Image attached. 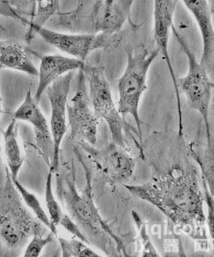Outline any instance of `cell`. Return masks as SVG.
Returning <instances> with one entry per match:
<instances>
[{
  "label": "cell",
  "mask_w": 214,
  "mask_h": 257,
  "mask_svg": "<svg viewBox=\"0 0 214 257\" xmlns=\"http://www.w3.org/2000/svg\"><path fill=\"white\" fill-rule=\"evenodd\" d=\"M0 188V240L10 248H21L31 235L40 233V224L27 210L8 168Z\"/></svg>",
  "instance_id": "cell-5"
},
{
  "label": "cell",
  "mask_w": 214,
  "mask_h": 257,
  "mask_svg": "<svg viewBox=\"0 0 214 257\" xmlns=\"http://www.w3.org/2000/svg\"><path fill=\"white\" fill-rule=\"evenodd\" d=\"M54 169L50 167L47 180L46 183V190H44V198H46V206L48 211L49 217L51 219L53 226L57 229V226L60 225L62 214H64L61 209L60 206L57 202L52 188V178L54 174Z\"/></svg>",
  "instance_id": "cell-21"
},
{
  "label": "cell",
  "mask_w": 214,
  "mask_h": 257,
  "mask_svg": "<svg viewBox=\"0 0 214 257\" xmlns=\"http://www.w3.org/2000/svg\"><path fill=\"white\" fill-rule=\"evenodd\" d=\"M176 0H155L154 1V38L156 42V49L162 53L164 61L167 64L168 69L172 80L177 99V108L178 114V135L182 136L184 134L182 124V108H181L180 97L177 84L172 63L169 56L168 43L170 32L173 26V18L176 8Z\"/></svg>",
  "instance_id": "cell-12"
},
{
  "label": "cell",
  "mask_w": 214,
  "mask_h": 257,
  "mask_svg": "<svg viewBox=\"0 0 214 257\" xmlns=\"http://www.w3.org/2000/svg\"><path fill=\"white\" fill-rule=\"evenodd\" d=\"M160 53L158 49L130 48L126 50V68L118 80V110L122 117L132 115L136 121L139 138V150L143 157L142 121L139 115V105L147 89V76L151 65Z\"/></svg>",
  "instance_id": "cell-4"
},
{
  "label": "cell",
  "mask_w": 214,
  "mask_h": 257,
  "mask_svg": "<svg viewBox=\"0 0 214 257\" xmlns=\"http://www.w3.org/2000/svg\"><path fill=\"white\" fill-rule=\"evenodd\" d=\"M132 217L134 221L137 225L139 232V237L141 239L142 244H143V256H159L156 249L152 245L150 236L147 235L146 228L142 220L134 210H132Z\"/></svg>",
  "instance_id": "cell-24"
},
{
  "label": "cell",
  "mask_w": 214,
  "mask_h": 257,
  "mask_svg": "<svg viewBox=\"0 0 214 257\" xmlns=\"http://www.w3.org/2000/svg\"><path fill=\"white\" fill-rule=\"evenodd\" d=\"M0 66L38 76V68L31 61L26 47L17 42L0 41Z\"/></svg>",
  "instance_id": "cell-16"
},
{
  "label": "cell",
  "mask_w": 214,
  "mask_h": 257,
  "mask_svg": "<svg viewBox=\"0 0 214 257\" xmlns=\"http://www.w3.org/2000/svg\"><path fill=\"white\" fill-rule=\"evenodd\" d=\"M54 236L52 232L47 236H43L40 233L34 234L31 241L27 245L24 252V257H38L42 254L44 248L53 240Z\"/></svg>",
  "instance_id": "cell-23"
},
{
  "label": "cell",
  "mask_w": 214,
  "mask_h": 257,
  "mask_svg": "<svg viewBox=\"0 0 214 257\" xmlns=\"http://www.w3.org/2000/svg\"><path fill=\"white\" fill-rule=\"evenodd\" d=\"M190 155L201 169L202 181L205 182L211 195H214V147L201 148L192 143L189 146Z\"/></svg>",
  "instance_id": "cell-19"
},
{
  "label": "cell",
  "mask_w": 214,
  "mask_h": 257,
  "mask_svg": "<svg viewBox=\"0 0 214 257\" xmlns=\"http://www.w3.org/2000/svg\"><path fill=\"white\" fill-rule=\"evenodd\" d=\"M81 68L78 74L77 91L66 106L68 127L70 138H78L84 143L95 146L98 139L99 118L94 113L88 98L87 83L84 70Z\"/></svg>",
  "instance_id": "cell-9"
},
{
  "label": "cell",
  "mask_w": 214,
  "mask_h": 257,
  "mask_svg": "<svg viewBox=\"0 0 214 257\" xmlns=\"http://www.w3.org/2000/svg\"><path fill=\"white\" fill-rule=\"evenodd\" d=\"M122 185L162 211L177 229L194 240L206 241L204 198L196 169L174 165L145 184Z\"/></svg>",
  "instance_id": "cell-1"
},
{
  "label": "cell",
  "mask_w": 214,
  "mask_h": 257,
  "mask_svg": "<svg viewBox=\"0 0 214 257\" xmlns=\"http://www.w3.org/2000/svg\"><path fill=\"white\" fill-rule=\"evenodd\" d=\"M182 3L197 23L202 42V54L199 62L208 69L214 64V30L212 8L206 0H182Z\"/></svg>",
  "instance_id": "cell-15"
},
{
  "label": "cell",
  "mask_w": 214,
  "mask_h": 257,
  "mask_svg": "<svg viewBox=\"0 0 214 257\" xmlns=\"http://www.w3.org/2000/svg\"><path fill=\"white\" fill-rule=\"evenodd\" d=\"M12 181L16 186V189L18 191L19 195L21 196L24 204L26 205L27 207H28L30 210L34 213V215L36 216V219L40 223L46 225L48 229L51 231L54 236H56L57 229L53 226L50 217L48 215L46 210H44L43 206L40 204L38 197L34 195V193L28 191L26 187H24L18 179L12 178Z\"/></svg>",
  "instance_id": "cell-20"
},
{
  "label": "cell",
  "mask_w": 214,
  "mask_h": 257,
  "mask_svg": "<svg viewBox=\"0 0 214 257\" xmlns=\"http://www.w3.org/2000/svg\"><path fill=\"white\" fill-rule=\"evenodd\" d=\"M38 34L49 45L72 56L73 58L84 62L87 57L95 50L118 47L126 37V31H124L112 35L104 34H64L43 27L38 31Z\"/></svg>",
  "instance_id": "cell-8"
},
{
  "label": "cell",
  "mask_w": 214,
  "mask_h": 257,
  "mask_svg": "<svg viewBox=\"0 0 214 257\" xmlns=\"http://www.w3.org/2000/svg\"><path fill=\"white\" fill-rule=\"evenodd\" d=\"M88 153L96 169L111 184H122L133 177L136 161L125 150L110 143L102 149H94L90 145H82Z\"/></svg>",
  "instance_id": "cell-10"
},
{
  "label": "cell",
  "mask_w": 214,
  "mask_h": 257,
  "mask_svg": "<svg viewBox=\"0 0 214 257\" xmlns=\"http://www.w3.org/2000/svg\"><path fill=\"white\" fill-rule=\"evenodd\" d=\"M86 63L73 57L54 54L40 57V64L38 70V85L34 95L35 100L39 103L44 91L54 81L64 75L80 70Z\"/></svg>",
  "instance_id": "cell-14"
},
{
  "label": "cell",
  "mask_w": 214,
  "mask_h": 257,
  "mask_svg": "<svg viewBox=\"0 0 214 257\" xmlns=\"http://www.w3.org/2000/svg\"><path fill=\"white\" fill-rule=\"evenodd\" d=\"M60 225L64 227V229H66L68 233H72L73 236H76V238L84 242V244L91 245L90 241L88 240L86 236L82 231L81 228L78 226V225L76 223V221H74L68 214H65V213L62 214V218H61L60 222Z\"/></svg>",
  "instance_id": "cell-25"
},
{
  "label": "cell",
  "mask_w": 214,
  "mask_h": 257,
  "mask_svg": "<svg viewBox=\"0 0 214 257\" xmlns=\"http://www.w3.org/2000/svg\"><path fill=\"white\" fill-rule=\"evenodd\" d=\"M0 16L18 19L19 21H21L22 23L28 26V20L26 19H24L21 14L19 13L17 10L14 8L10 1H0ZM0 30L6 31V29L4 28L1 22H0Z\"/></svg>",
  "instance_id": "cell-26"
},
{
  "label": "cell",
  "mask_w": 214,
  "mask_h": 257,
  "mask_svg": "<svg viewBox=\"0 0 214 257\" xmlns=\"http://www.w3.org/2000/svg\"><path fill=\"white\" fill-rule=\"evenodd\" d=\"M172 32L182 48L188 62V70L186 75L184 77L177 79L178 87H180L186 96L189 106L200 113L205 125L206 146L212 148L214 146L208 117L214 83L208 76L206 68L198 61L185 38L177 31L174 25L172 27Z\"/></svg>",
  "instance_id": "cell-6"
},
{
  "label": "cell",
  "mask_w": 214,
  "mask_h": 257,
  "mask_svg": "<svg viewBox=\"0 0 214 257\" xmlns=\"http://www.w3.org/2000/svg\"><path fill=\"white\" fill-rule=\"evenodd\" d=\"M12 118L17 121H26L34 127L38 148L46 162L49 164L50 155H53L51 130L46 116L40 108L39 103L32 96L30 88L27 91L22 104L14 113Z\"/></svg>",
  "instance_id": "cell-13"
},
{
  "label": "cell",
  "mask_w": 214,
  "mask_h": 257,
  "mask_svg": "<svg viewBox=\"0 0 214 257\" xmlns=\"http://www.w3.org/2000/svg\"><path fill=\"white\" fill-rule=\"evenodd\" d=\"M76 154L84 169L86 184L78 191L76 185V170L72 163L66 174L56 176V195L68 215L82 229L90 241L107 255H114L115 249L121 256H129L126 246L100 214L92 196V173L83 161L81 153L76 149Z\"/></svg>",
  "instance_id": "cell-2"
},
{
  "label": "cell",
  "mask_w": 214,
  "mask_h": 257,
  "mask_svg": "<svg viewBox=\"0 0 214 257\" xmlns=\"http://www.w3.org/2000/svg\"><path fill=\"white\" fill-rule=\"evenodd\" d=\"M62 256L64 257H98L99 254L96 251L88 248L86 244L80 240H66V239L58 237Z\"/></svg>",
  "instance_id": "cell-22"
},
{
  "label": "cell",
  "mask_w": 214,
  "mask_h": 257,
  "mask_svg": "<svg viewBox=\"0 0 214 257\" xmlns=\"http://www.w3.org/2000/svg\"><path fill=\"white\" fill-rule=\"evenodd\" d=\"M1 69H2V67L0 66V72H1ZM2 96H1V94H0V117H1V115H2Z\"/></svg>",
  "instance_id": "cell-28"
},
{
  "label": "cell",
  "mask_w": 214,
  "mask_h": 257,
  "mask_svg": "<svg viewBox=\"0 0 214 257\" xmlns=\"http://www.w3.org/2000/svg\"><path fill=\"white\" fill-rule=\"evenodd\" d=\"M203 190H204V195H205V199L208 207V215H207L206 221L208 223V232L210 235L211 238L214 240V195H211L210 192L208 191V187L206 184L205 182L202 181Z\"/></svg>",
  "instance_id": "cell-27"
},
{
  "label": "cell",
  "mask_w": 214,
  "mask_h": 257,
  "mask_svg": "<svg viewBox=\"0 0 214 257\" xmlns=\"http://www.w3.org/2000/svg\"><path fill=\"white\" fill-rule=\"evenodd\" d=\"M83 70L88 84V98L94 113L99 119L102 118L107 123L113 143L126 150L124 131L126 130L128 123L118 112L113 100L104 68L84 64Z\"/></svg>",
  "instance_id": "cell-7"
},
{
  "label": "cell",
  "mask_w": 214,
  "mask_h": 257,
  "mask_svg": "<svg viewBox=\"0 0 214 257\" xmlns=\"http://www.w3.org/2000/svg\"><path fill=\"white\" fill-rule=\"evenodd\" d=\"M74 72L64 75L48 87L47 95L51 105V130L53 143L52 168L56 172L60 167V151L62 139L68 131L66 106Z\"/></svg>",
  "instance_id": "cell-11"
},
{
  "label": "cell",
  "mask_w": 214,
  "mask_h": 257,
  "mask_svg": "<svg viewBox=\"0 0 214 257\" xmlns=\"http://www.w3.org/2000/svg\"><path fill=\"white\" fill-rule=\"evenodd\" d=\"M4 136V155L6 157V168L13 179H18L24 164V157L18 139V124L12 118L5 131Z\"/></svg>",
  "instance_id": "cell-17"
},
{
  "label": "cell",
  "mask_w": 214,
  "mask_h": 257,
  "mask_svg": "<svg viewBox=\"0 0 214 257\" xmlns=\"http://www.w3.org/2000/svg\"><path fill=\"white\" fill-rule=\"evenodd\" d=\"M36 8H34L28 21V29L24 39L30 43L38 34V31L43 28L44 25L52 16L60 12V1H36Z\"/></svg>",
  "instance_id": "cell-18"
},
{
  "label": "cell",
  "mask_w": 214,
  "mask_h": 257,
  "mask_svg": "<svg viewBox=\"0 0 214 257\" xmlns=\"http://www.w3.org/2000/svg\"><path fill=\"white\" fill-rule=\"evenodd\" d=\"M132 0L78 1L72 11L58 12V25L72 34L108 35L122 32L128 22L130 23Z\"/></svg>",
  "instance_id": "cell-3"
}]
</instances>
